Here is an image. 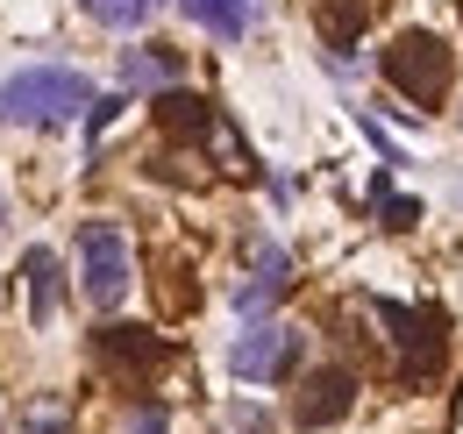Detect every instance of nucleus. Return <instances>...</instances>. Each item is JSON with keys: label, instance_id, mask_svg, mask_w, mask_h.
Masks as SVG:
<instances>
[{"label": "nucleus", "instance_id": "9b49d317", "mask_svg": "<svg viewBox=\"0 0 463 434\" xmlns=\"http://www.w3.org/2000/svg\"><path fill=\"white\" fill-rule=\"evenodd\" d=\"M371 7L378 0H314V29L328 51H356V36L371 29Z\"/></svg>", "mask_w": 463, "mask_h": 434}, {"label": "nucleus", "instance_id": "39448f33", "mask_svg": "<svg viewBox=\"0 0 463 434\" xmlns=\"http://www.w3.org/2000/svg\"><path fill=\"white\" fill-rule=\"evenodd\" d=\"M371 314L392 327V349H400V378H428L442 363V321L420 314V307H400V299H371Z\"/></svg>", "mask_w": 463, "mask_h": 434}, {"label": "nucleus", "instance_id": "6e6552de", "mask_svg": "<svg viewBox=\"0 0 463 434\" xmlns=\"http://www.w3.org/2000/svg\"><path fill=\"white\" fill-rule=\"evenodd\" d=\"M22 292H29V321L36 327H51L58 321V307H64V264H58V250H22Z\"/></svg>", "mask_w": 463, "mask_h": 434}, {"label": "nucleus", "instance_id": "423d86ee", "mask_svg": "<svg viewBox=\"0 0 463 434\" xmlns=\"http://www.w3.org/2000/svg\"><path fill=\"white\" fill-rule=\"evenodd\" d=\"M349 406H356V371L349 363H321L292 392V428H307V434L335 428V420H349Z\"/></svg>", "mask_w": 463, "mask_h": 434}, {"label": "nucleus", "instance_id": "f8f14e48", "mask_svg": "<svg viewBox=\"0 0 463 434\" xmlns=\"http://www.w3.org/2000/svg\"><path fill=\"white\" fill-rule=\"evenodd\" d=\"M178 79V51H165V43H136V51H121V86L136 93V86H165L172 93Z\"/></svg>", "mask_w": 463, "mask_h": 434}, {"label": "nucleus", "instance_id": "1a4fd4ad", "mask_svg": "<svg viewBox=\"0 0 463 434\" xmlns=\"http://www.w3.org/2000/svg\"><path fill=\"white\" fill-rule=\"evenodd\" d=\"M157 128L172 136V143H207L214 128H222V114H214V100H200V93H165L157 100Z\"/></svg>", "mask_w": 463, "mask_h": 434}, {"label": "nucleus", "instance_id": "f3484780", "mask_svg": "<svg viewBox=\"0 0 463 434\" xmlns=\"http://www.w3.org/2000/svg\"><path fill=\"white\" fill-rule=\"evenodd\" d=\"M356 128L371 136V150H378V157H385V164H400V143H392V136H385V128H378L371 114H356Z\"/></svg>", "mask_w": 463, "mask_h": 434}, {"label": "nucleus", "instance_id": "f257e3e1", "mask_svg": "<svg viewBox=\"0 0 463 434\" xmlns=\"http://www.w3.org/2000/svg\"><path fill=\"white\" fill-rule=\"evenodd\" d=\"M93 114V79L71 71V64H29L0 86V121L7 128H64Z\"/></svg>", "mask_w": 463, "mask_h": 434}, {"label": "nucleus", "instance_id": "4468645a", "mask_svg": "<svg viewBox=\"0 0 463 434\" xmlns=\"http://www.w3.org/2000/svg\"><path fill=\"white\" fill-rule=\"evenodd\" d=\"M93 22H108V29H136L143 14H150V0H79Z\"/></svg>", "mask_w": 463, "mask_h": 434}, {"label": "nucleus", "instance_id": "f03ea898", "mask_svg": "<svg viewBox=\"0 0 463 434\" xmlns=\"http://www.w3.org/2000/svg\"><path fill=\"white\" fill-rule=\"evenodd\" d=\"M378 71H385V86L413 100V108H442L449 100V86H457V51L442 43V36H428V29H406L392 36V51H378Z\"/></svg>", "mask_w": 463, "mask_h": 434}, {"label": "nucleus", "instance_id": "ddd939ff", "mask_svg": "<svg viewBox=\"0 0 463 434\" xmlns=\"http://www.w3.org/2000/svg\"><path fill=\"white\" fill-rule=\"evenodd\" d=\"M178 14L185 22H200L207 36H222V43H235L242 29H250V7L242 0H178Z\"/></svg>", "mask_w": 463, "mask_h": 434}, {"label": "nucleus", "instance_id": "a211bd4d", "mask_svg": "<svg viewBox=\"0 0 463 434\" xmlns=\"http://www.w3.org/2000/svg\"><path fill=\"white\" fill-rule=\"evenodd\" d=\"M22 434H64V413H58V406H43V413L22 420Z\"/></svg>", "mask_w": 463, "mask_h": 434}, {"label": "nucleus", "instance_id": "9d476101", "mask_svg": "<svg viewBox=\"0 0 463 434\" xmlns=\"http://www.w3.org/2000/svg\"><path fill=\"white\" fill-rule=\"evenodd\" d=\"M286 292H292V257L279 242H257V278L235 292V307H242V314H264V307H279Z\"/></svg>", "mask_w": 463, "mask_h": 434}, {"label": "nucleus", "instance_id": "0eeeda50", "mask_svg": "<svg viewBox=\"0 0 463 434\" xmlns=\"http://www.w3.org/2000/svg\"><path fill=\"white\" fill-rule=\"evenodd\" d=\"M93 349H100V363H115V371H128V378H150V371L172 356V342H157L150 327H100Z\"/></svg>", "mask_w": 463, "mask_h": 434}, {"label": "nucleus", "instance_id": "dca6fc26", "mask_svg": "<svg viewBox=\"0 0 463 434\" xmlns=\"http://www.w3.org/2000/svg\"><path fill=\"white\" fill-rule=\"evenodd\" d=\"M121 434H172V420H165V406H157V399H143V406L128 413V428H121Z\"/></svg>", "mask_w": 463, "mask_h": 434}, {"label": "nucleus", "instance_id": "7ed1b4c3", "mask_svg": "<svg viewBox=\"0 0 463 434\" xmlns=\"http://www.w3.org/2000/svg\"><path fill=\"white\" fill-rule=\"evenodd\" d=\"M79 285H86V299H93L100 314H115L121 299H128L136 257H128V235H121L115 221H86V228H79Z\"/></svg>", "mask_w": 463, "mask_h": 434}, {"label": "nucleus", "instance_id": "2eb2a0df", "mask_svg": "<svg viewBox=\"0 0 463 434\" xmlns=\"http://www.w3.org/2000/svg\"><path fill=\"white\" fill-rule=\"evenodd\" d=\"M378 214H385V228L400 235V228H413V221H420V200H406V193H378Z\"/></svg>", "mask_w": 463, "mask_h": 434}, {"label": "nucleus", "instance_id": "20e7f679", "mask_svg": "<svg viewBox=\"0 0 463 434\" xmlns=\"http://www.w3.org/2000/svg\"><path fill=\"white\" fill-rule=\"evenodd\" d=\"M299 356H307V335L286 327V321H257L229 342V371L250 378V384H286L299 371Z\"/></svg>", "mask_w": 463, "mask_h": 434}]
</instances>
